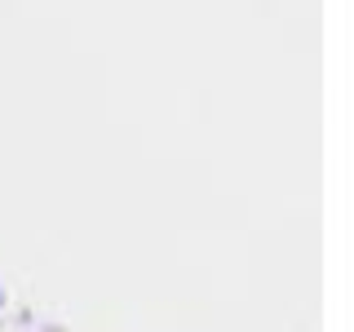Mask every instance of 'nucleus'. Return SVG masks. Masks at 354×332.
I'll use <instances>...</instances> for the list:
<instances>
[{"mask_svg": "<svg viewBox=\"0 0 354 332\" xmlns=\"http://www.w3.org/2000/svg\"><path fill=\"white\" fill-rule=\"evenodd\" d=\"M0 302H5V297H0Z\"/></svg>", "mask_w": 354, "mask_h": 332, "instance_id": "f257e3e1", "label": "nucleus"}]
</instances>
